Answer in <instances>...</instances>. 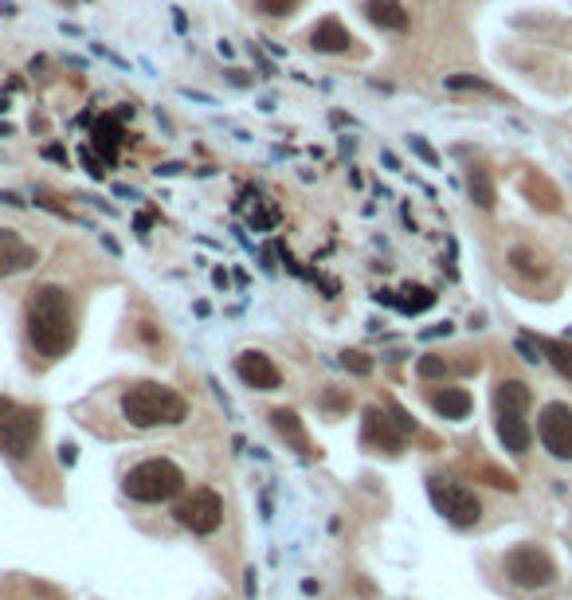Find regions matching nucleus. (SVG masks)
<instances>
[{
    "mask_svg": "<svg viewBox=\"0 0 572 600\" xmlns=\"http://www.w3.org/2000/svg\"><path fill=\"white\" fill-rule=\"evenodd\" d=\"M24 322H28L32 349L47 361H59L71 346H75V310H71L67 290L55 287V282H43V287L32 290Z\"/></svg>",
    "mask_w": 572,
    "mask_h": 600,
    "instance_id": "f257e3e1",
    "label": "nucleus"
},
{
    "mask_svg": "<svg viewBox=\"0 0 572 600\" xmlns=\"http://www.w3.org/2000/svg\"><path fill=\"white\" fill-rule=\"evenodd\" d=\"M122 416L129 428L153 432V428H176L188 420V400L169 385L138 381L122 393Z\"/></svg>",
    "mask_w": 572,
    "mask_h": 600,
    "instance_id": "f03ea898",
    "label": "nucleus"
},
{
    "mask_svg": "<svg viewBox=\"0 0 572 600\" xmlns=\"http://www.w3.org/2000/svg\"><path fill=\"white\" fill-rule=\"evenodd\" d=\"M122 490H126V499H134V502H169L176 499V494L185 490V471L173 463V459H165V455H153V459H141L138 467H129L126 471V479H122Z\"/></svg>",
    "mask_w": 572,
    "mask_h": 600,
    "instance_id": "7ed1b4c3",
    "label": "nucleus"
},
{
    "mask_svg": "<svg viewBox=\"0 0 572 600\" xmlns=\"http://www.w3.org/2000/svg\"><path fill=\"white\" fill-rule=\"evenodd\" d=\"M427 494H432L435 510L447 518L451 526H474L482 518V502L471 487H462L455 479H443V475H427Z\"/></svg>",
    "mask_w": 572,
    "mask_h": 600,
    "instance_id": "20e7f679",
    "label": "nucleus"
},
{
    "mask_svg": "<svg viewBox=\"0 0 572 600\" xmlns=\"http://www.w3.org/2000/svg\"><path fill=\"white\" fill-rule=\"evenodd\" d=\"M506 576L518 588H549L557 581V565L538 546H518L506 553Z\"/></svg>",
    "mask_w": 572,
    "mask_h": 600,
    "instance_id": "39448f33",
    "label": "nucleus"
},
{
    "mask_svg": "<svg viewBox=\"0 0 572 600\" xmlns=\"http://www.w3.org/2000/svg\"><path fill=\"white\" fill-rule=\"evenodd\" d=\"M176 522L185 529H193V534H216L224 526V499L212 487H196L188 499L176 506Z\"/></svg>",
    "mask_w": 572,
    "mask_h": 600,
    "instance_id": "423d86ee",
    "label": "nucleus"
},
{
    "mask_svg": "<svg viewBox=\"0 0 572 600\" xmlns=\"http://www.w3.org/2000/svg\"><path fill=\"white\" fill-rule=\"evenodd\" d=\"M40 440V412L35 408H12L0 416V452L12 459H28V452Z\"/></svg>",
    "mask_w": 572,
    "mask_h": 600,
    "instance_id": "0eeeda50",
    "label": "nucleus"
},
{
    "mask_svg": "<svg viewBox=\"0 0 572 600\" xmlns=\"http://www.w3.org/2000/svg\"><path fill=\"white\" fill-rule=\"evenodd\" d=\"M538 440L553 459H572V405L553 400L538 412Z\"/></svg>",
    "mask_w": 572,
    "mask_h": 600,
    "instance_id": "6e6552de",
    "label": "nucleus"
},
{
    "mask_svg": "<svg viewBox=\"0 0 572 600\" xmlns=\"http://www.w3.org/2000/svg\"><path fill=\"white\" fill-rule=\"evenodd\" d=\"M235 373H240V381L247 388H255V393H275V388L282 385L279 365L271 361L263 349H243L240 357H235Z\"/></svg>",
    "mask_w": 572,
    "mask_h": 600,
    "instance_id": "1a4fd4ad",
    "label": "nucleus"
},
{
    "mask_svg": "<svg viewBox=\"0 0 572 600\" xmlns=\"http://www.w3.org/2000/svg\"><path fill=\"white\" fill-rule=\"evenodd\" d=\"M35 263H40V252H35L16 228H0V279L32 271Z\"/></svg>",
    "mask_w": 572,
    "mask_h": 600,
    "instance_id": "9d476101",
    "label": "nucleus"
},
{
    "mask_svg": "<svg viewBox=\"0 0 572 600\" xmlns=\"http://www.w3.org/2000/svg\"><path fill=\"white\" fill-rule=\"evenodd\" d=\"M94 149H99V157H102V165H118V153H122V146H126V126H122V118L118 114H102L99 122H94Z\"/></svg>",
    "mask_w": 572,
    "mask_h": 600,
    "instance_id": "9b49d317",
    "label": "nucleus"
},
{
    "mask_svg": "<svg viewBox=\"0 0 572 600\" xmlns=\"http://www.w3.org/2000/svg\"><path fill=\"white\" fill-rule=\"evenodd\" d=\"M365 443L385 447L388 455L404 452V432L396 428V420H388L380 408H365Z\"/></svg>",
    "mask_w": 572,
    "mask_h": 600,
    "instance_id": "f8f14e48",
    "label": "nucleus"
},
{
    "mask_svg": "<svg viewBox=\"0 0 572 600\" xmlns=\"http://www.w3.org/2000/svg\"><path fill=\"white\" fill-rule=\"evenodd\" d=\"M310 47H314L318 55H341L353 47V35L338 16H326V20L314 24V32H310Z\"/></svg>",
    "mask_w": 572,
    "mask_h": 600,
    "instance_id": "ddd939ff",
    "label": "nucleus"
},
{
    "mask_svg": "<svg viewBox=\"0 0 572 600\" xmlns=\"http://www.w3.org/2000/svg\"><path fill=\"white\" fill-rule=\"evenodd\" d=\"M361 12H365V20L377 24L380 32H408V24H412L408 8H404L400 0H365Z\"/></svg>",
    "mask_w": 572,
    "mask_h": 600,
    "instance_id": "4468645a",
    "label": "nucleus"
},
{
    "mask_svg": "<svg viewBox=\"0 0 572 600\" xmlns=\"http://www.w3.org/2000/svg\"><path fill=\"white\" fill-rule=\"evenodd\" d=\"M498 440L506 443V452L526 455L533 443V428H529L526 412H498Z\"/></svg>",
    "mask_w": 572,
    "mask_h": 600,
    "instance_id": "2eb2a0df",
    "label": "nucleus"
},
{
    "mask_svg": "<svg viewBox=\"0 0 572 600\" xmlns=\"http://www.w3.org/2000/svg\"><path fill=\"white\" fill-rule=\"evenodd\" d=\"M432 408L439 412L443 420H467L471 408H474V396L459 385H447V388H435L432 393Z\"/></svg>",
    "mask_w": 572,
    "mask_h": 600,
    "instance_id": "dca6fc26",
    "label": "nucleus"
},
{
    "mask_svg": "<svg viewBox=\"0 0 572 600\" xmlns=\"http://www.w3.org/2000/svg\"><path fill=\"white\" fill-rule=\"evenodd\" d=\"M533 405V393L526 381H518V376H506V381H498L494 388V408L498 412H529Z\"/></svg>",
    "mask_w": 572,
    "mask_h": 600,
    "instance_id": "f3484780",
    "label": "nucleus"
},
{
    "mask_svg": "<svg viewBox=\"0 0 572 600\" xmlns=\"http://www.w3.org/2000/svg\"><path fill=\"white\" fill-rule=\"evenodd\" d=\"M467 196H471L482 212L494 208L498 193H494V176H491V169H486V165H467Z\"/></svg>",
    "mask_w": 572,
    "mask_h": 600,
    "instance_id": "a211bd4d",
    "label": "nucleus"
},
{
    "mask_svg": "<svg viewBox=\"0 0 572 600\" xmlns=\"http://www.w3.org/2000/svg\"><path fill=\"white\" fill-rule=\"evenodd\" d=\"M396 306L400 314H424V310H432L435 306V290L432 287H420V282H408L404 290H396Z\"/></svg>",
    "mask_w": 572,
    "mask_h": 600,
    "instance_id": "6ab92c4d",
    "label": "nucleus"
},
{
    "mask_svg": "<svg viewBox=\"0 0 572 600\" xmlns=\"http://www.w3.org/2000/svg\"><path fill=\"white\" fill-rule=\"evenodd\" d=\"M271 424H275V432L282 435V440H291L298 452H310L306 432H302V420H298L291 408H275V412H271Z\"/></svg>",
    "mask_w": 572,
    "mask_h": 600,
    "instance_id": "aec40b11",
    "label": "nucleus"
},
{
    "mask_svg": "<svg viewBox=\"0 0 572 600\" xmlns=\"http://www.w3.org/2000/svg\"><path fill=\"white\" fill-rule=\"evenodd\" d=\"M538 346L545 353V361H549L561 376H568V381H572V346H565V341H553V338H541Z\"/></svg>",
    "mask_w": 572,
    "mask_h": 600,
    "instance_id": "412c9836",
    "label": "nucleus"
},
{
    "mask_svg": "<svg viewBox=\"0 0 572 600\" xmlns=\"http://www.w3.org/2000/svg\"><path fill=\"white\" fill-rule=\"evenodd\" d=\"M510 267H514L518 275H526V279L545 275V263H541V255L533 252V247H514V252H510Z\"/></svg>",
    "mask_w": 572,
    "mask_h": 600,
    "instance_id": "4be33fe9",
    "label": "nucleus"
},
{
    "mask_svg": "<svg viewBox=\"0 0 572 600\" xmlns=\"http://www.w3.org/2000/svg\"><path fill=\"white\" fill-rule=\"evenodd\" d=\"M247 220H252L255 232H271L282 220V208L275 205V200H267V196H255V208H252V216H247Z\"/></svg>",
    "mask_w": 572,
    "mask_h": 600,
    "instance_id": "5701e85b",
    "label": "nucleus"
},
{
    "mask_svg": "<svg viewBox=\"0 0 572 600\" xmlns=\"http://www.w3.org/2000/svg\"><path fill=\"white\" fill-rule=\"evenodd\" d=\"M443 87L447 90H479V94H494V87L479 75H467V71H459V75H443Z\"/></svg>",
    "mask_w": 572,
    "mask_h": 600,
    "instance_id": "b1692460",
    "label": "nucleus"
},
{
    "mask_svg": "<svg viewBox=\"0 0 572 600\" xmlns=\"http://www.w3.org/2000/svg\"><path fill=\"white\" fill-rule=\"evenodd\" d=\"M415 373L424 376V381H439V376H447L451 373V365L439 357V353H424L420 361H415Z\"/></svg>",
    "mask_w": 572,
    "mask_h": 600,
    "instance_id": "393cba45",
    "label": "nucleus"
},
{
    "mask_svg": "<svg viewBox=\"0 0 572 600\" xmlns=\"http://www.w3.org/2000/svg\"><path fill=\"white\" fill-rule=\"evenodd\" d=\"M298 5H302V0H255V12H263L271 20H286L298 12Z\"/></svg>",
    "mask_w": 572,
    "mask_h": 600,
    "instance_id": "a878e982",
    "label": "nucleus"
},
{
    "mask_svg": "<svg viewBox=\"0 0 572 600\" xmlns=\"http://www.w3.org/2000/svg\"><path fill=\"white\" fill-rule=\"evenodd\" d=\"M341 365L349 373H357V376H368L373 373V357H368V353H361V349H345L341 353Z\"/></svg>",
    "mask_w": 572,
    "mask_h": 600,
    "instance_id": "bb28decb",
    "label": "nucleus"
},
{
    "mask_svg": "<svg viewBox=\"0 0 572 600\" xmlns=\"http://www.w3.org/2000/svg\"><path fill=\"white\" fill-rule=\"evenodd\" d=\"M408 146H412V153H415V157H420V161L427 165V169H439V165H443V161H439V153H435L432 146H427V138L412 134V138H408Z\"/></svg>",
    "mask_w": 572,
    "mask_h": 600,
    "instance_id": "cd10ccee",
    "label": "nucleus"
},
{
    "mask_svg": "<svg viewBox=\"0 0 572 600\" xmlns=\"http://www.w3.org/2000/svg\"><path fill=\"white\" fill-rule=\"evenodd\" d=\"M514 349L521 353V361H529V365H541V361H545V353H541V346H538L533 338H518Z\"/></svg>",
    "mask_w": 572,
    "mask_h": 600,
    "instance_id": "c85d7f7f",
    "label": "nucleus"
},
{
    "mask_svg": "<svg viewBox=\"0 0 572 600\" xmlns=\"http://www.w3.org/2000/svg\"><path fill=\"white\" fill-rule=\"evenodd\" d=\"M79 161H82V169H87L94 181H106V165H102V157H94L91 149H79Z\"/></svg>",
    "mask_w": 572,
    "mask_h": 600,
    "instance_id": "c756f323",
    "label": "nucleus"
},
{
    "mask_svg": "<svg viewBox=\"0 0 572 600\" xmlns=\"http://www.w3.org/2000/svg\"><path fill=\"white\" fill-rule=\"evenodd\" d=\"M482 475H486V479H491V487H498V490H518V482H514V479H510V475H498V471H491V467H486V471H482Z\"/></svg>",
    "mask_w": 572,
    "mask_h": 600,
    "instance_id": "7c9ffc66",
    "label": "nucleus"
},
{
    "mask_svg": "<svg viewBox=\"0 0 572 600\" xmlns=\"http://www.w3.org/2000/svg\"><path fill=\"white\" fill-rule=\"evenodd\" d=\"M392 420H396V428H400L404 435L415 432V420H412V416H408V412H404L400 405H392Z\"/></svg>",
    "mask_w": 572,
    "mask_h": 600,
    "instance_id": "2f4dec72",
    "label": "nucleus"
},
{
    "mask_svg": "<svg viewBox=\"0 0 572 600\" xmlns=\"http://www.w3.org/2000/svg\"><path fill=\"white\" fill-rule=\"evenodd\" d=\"M0 205H8V208H28V200H24L20 193H12V188H0Z\"/></svg>",
    "mask_w": 572,
    "mask_h": 600,
    "instance_id": "473e14b6",
    "label": "nucleus"
},
{
    "mask_svg": "<svg viewBox=\"0 0 572 600\" xmlns=\"http://www.w3.org/2000/svg\"><path fill=\"white\" fill-rule=\"evenodd\" d=\"M43 157H47V161H59L63 169L71 165V157H67V149H63V146H43Z\"/></svg>",
    "mask_w": 572,
    "mask_h": 600,
    "instance_id": "72a5a7b5",
    "label": "nucleus"
},
{
    "mask_svg": "<svg viewBox=\"0 0 572 600\" xmlns=\"http://www.w3.org/2000/svg\"><path fill=\"white\" fill-rule=\"evenodd\" d=\"M153 173H157V176H176V173H185V165L181 161H161Z\"/></svg>",
    "mask_w": 572,
    "mask_h": 600,
    "instance_id": "f704fd0d",
    "label": "nucleus"
},
{
    "mask_svg": "<svg viewBox=\"0 0 572 600\" xmlns=\"http://www.w3.org/2000/svg\"><path fill=\"white\" fill-rule=\"evenodd\" d=\"M321 405H326V408H349V400H345L341 393H326V396H321Z\"/></svg>",
    "mask_w": 572,
    "mask_h": 600,
    "instance_id": "c9c22d12",
    "label": "nucleus"
},
{
    "mask_svg": "<svg viewBox=\"0 0 572 600\" xmlns=\"http://www.w3.org/2000/svg\"><path fill=\"white\" fill-rule=\"evenodd\" d=\"M252 55H255V63H259V71H263V79H275V67H271V59H263V55H259V52H255V47H252Z\"/></svg>",
    "mask_w": 572,
    "mask_h": 600,
    "instance_id": "e433bc0d",
    "label": "nucleus"
},
{
    "mask_svg": "<svg viewBox=\"0 0 572 600\" xmlns=\"http://www.w3.org/2000/svg\"><path fill=\"white\" fill-rule=\"evenodd\" d=\"M228 82H232V87H252V79H247L243 71H235V67L228 71Z\"/></svg>",
    "mask_w": 572,
    "mask_h": 600,
    "instance_id": "4c0bfd02",
    "label": "nucleus"
},
{
    "mask_svg": "<svg viewBox=\"0 0 572 600\" xmlns=\"http://www.w3.org/2000/svg\"><path fill=\"white\" fill-rule=\"evenodd\" d=\"M181 94H185V99H193V102H208V106H216V99H212V94H200V90H188V87H185Z\"/></svg>",
    "mask_w": 572,
    "mask_h": 600,
    "instance_id": "58836bf2",
    "label": "nucleus"
},
{
    "mask_svg": "<svg viewBox=\"0 0 572 600\" xmlns=\"http://www.w3.org/2000/svg\"><path fill=\"white\" fill-rule=\"evenodd\" d=\"M447 334H451V322H439L432 329H424V338H447Z\"/></svg>",
    "mask_w": 572,
    "mask_h": 600,
    "instance_id": "ea45409f",
    "label": "nucleus"
},
{
    "mask_svg": "<svg viewBox=\"0 0 572 600\" xmlns=\"http://www.w3.org/2000/svg\"><path fill=\"white\" fill-rule=\"evenodd\" d=\"M75 452H79L75 443H63V447H59V459H63V463L71 467V463H75Z\"/></svg>",
    "mask_w": 572,
    "mask_h": 600,
    "instance_id": "a19ab883",
    "label": "nucleus"
},
{
    "mask_svg": "<svg viewBox=\"0 0 572 600\" xmlns=\"http://www.w3.org/2000/svg\"><path fill=\"white\" fill-rule=\"evenodd\" d=\"M212 282H216L220 290H228V282H232V279H228V271H224V267H216V271H212Z\"/></svg>",
    "mask_w": 572,
    "mask_h": 600,
    "instance_id": "79ce46f5",
    "label": "nucleus"
},
{
    "mask_svg": "<svg viewBox=\"0 0 572 600\" xmlns=\"http://www.w3.org/2000/svg\"><path fill=\"white\" fill-rule=\"evenodd\" d=\"M149 224H153L149 216H138V220H134V228H138V235H141V240H149Z\"/></svg>",
    "mask_w": 572,
    "mask_h": 600,
    "instance_id": "37998d69",
    "label": "nucleus"
},
{
    "mask_svg": "<svg viewBox=\"0 0 572 600\" xmlns=\"http://www.w3.org/2000/svg\"><path fill=\"white\" fill-rule=\"evenodd\" d=\"M173 24H176V32H185V28H188V20H185V12H181V8H173Z\"/></svg>",
    "mask_w": 572,
    "mask_h": 600,
    "instance_id": "c03bdc74",
    "label": "nucleus"
},
{
    "mask_svg": "<svg viewBox=\"0 0 572 600\" xmlns=\"http://www.w3.org/2000/svg\"><path fill=\"white\" fill-rule=\"evenodd\" d=\"M380 161H385V165H388V169H400V161H396V153H388V149H385V153H380Z\"/></svg>",
    "mask_w": 572,
    "mask_h": 600,
    "instance_id": "a18cd8bd",
    "label": "nucleus"
},
{
    "mask_svg": "<svg viewBox=\"0 0 572 600\" xmlns=\"http://www.w3.org/2000/svg\"><path fill=\"white\" fill-rule=\"evenodd\" d=\"M0 16H16V5H12V0H0Z\"/></svg>",
    "mask_w": 572,
    "mask_h": 600,
    "instance_id": "49530a36",
    "label": "nucleus"
},
{
    "mask_svg": "<svg viewBox=\"0 0 572 600\" xmlns=\"http://www.w3.org/2000/svg\"><path fill=\"white\" fill-rule=\"evenodd\" d=\"M216 47H220V55H224V59H232V55H235V47H232V43H228V40H220V43H216Z\"/></svg>",
    "mask_w": 572,
    "mask_h": 600,
    "instance_id": "de8ad7c7",
    "label": "nucleus"
},
{
    "mask_svg": "<svg viewBox=\"0 0 572 600\" xmlns=\"http://www.w3.org/2000/svg\"><path fill=\"white\" fill-rule=\"evenodd\" d=\"M353 149H357V138L345 134V138H341V153H353Z\"/></svg>",
    "mask_w": 572,
    "mask_h": 600,
    "instance_id": "09e8293b",
    "label": "nucleus"
},
{
    "mask_svg": "<svg viewBox=\"0 0 572 600\" xmlns=\"http://www.w3.org/2000/svg\"><path fill=\"white\" fill-rule=\"evenodd\" d=\"M12 408H16V405H12L8 396H0V416H5V412H12Z\"/></svg>",
    "mask_w": 572,
    "mask_h": 600,
    "instance_id": "8fccbe9b",
    "label": "nucleus"
},
{
    "mask_svg": "<svg viewBox=\"0 0 572 600\" xmlns=\"http://www.w3.org/2000/svg\"><path fill=\"white\" fill-rule=\"evenodd\" d=\"M0 138H12V126L8 122H0Z\"/></svg>",
    "mask_w": 572,
    "mask_h": 600,
    "instance_id": "3c124183",
    "label": "nucleus"
},
{
    "mask_svg": "<svg viewBox=\"0 0 572 600\" xmlns=\"http://www.w3.org/2000/svg\"><path fill=\"white\" fill-rule=\"evenodd\" d=\"M8 110V99H0V114H5Z\"/></svg>",
    "mask_w": 572,
    "mask_h": 600,
    "instance_id": "603ef678",
    "label": "nucleus"
}]
</instances>
